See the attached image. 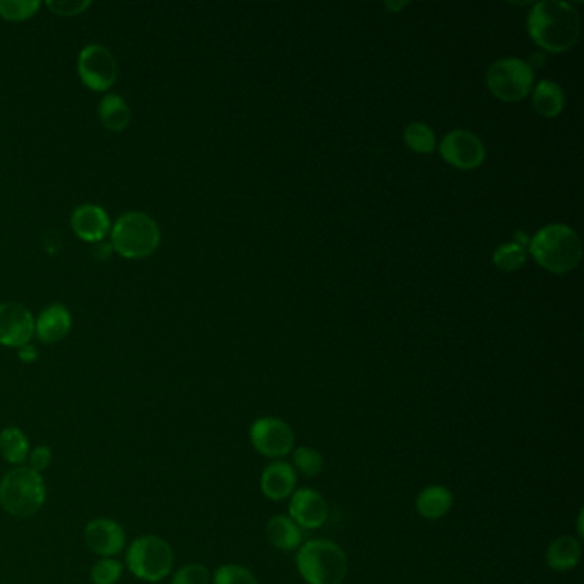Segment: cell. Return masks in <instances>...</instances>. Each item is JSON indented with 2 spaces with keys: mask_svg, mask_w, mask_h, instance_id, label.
<instances>
[{
  "mask_svg": "<svg viewBox=\"0 0 584 584\" xmlns=\"http://www.w3.org/2000/svg\"><path fill=\"white\" fill-rule=\"evenodd\" d=\"M528 33L538 47L552 54H562L578 42L581 18L567 2L545 0L531 7Z\"/></svg>",
  "mask_w": 584,
  "mask_h": 584,
  "instance_id": "1",
  "label": "cell"
},
{
  "mask_svg": "<svg viewBox=\"0 0 584 584\" xmlns=\"http://www.w3.org/2000/svg\"><path fill=\"white\" fill-rule=\"evenodd\" d=\"M530 254L543 269L554 275H566L581 261L583 245L573 228L554 223L535 233L530 242Z\"/></svg>",
  "mask_w": 584,
  "mask_h": 584,
  "instance_id": "2",
  "label": "cell"
},
{
  "mask_svg": "<svg viewBox=\"0 0 584 584\" xmlns=\"http://www.w3.org/2000/svg\"><path fill=\"white\" fill-rule=\"evenodd\" d=\"M297 569L307 584H341L348 574V557L338 543L314 538L298 549Z\"/></svg>",
  "mask_w": 584,
  "mask_h": 584,
  "instance_id": "3",
  "label": "cell"
},
{
  "mask_svg": "<svg viewBox=\"0 0 584 584\" xmlns=\"http://www.w3.org/2000/svg\"><path fill=\"white\" fill-rule=\"evenodd\" d=\"M47 501V487L42 473L30 466L7 471L0 480V506L11 516L28 518L38 513Z\"/></svg>",
  "mask_w": 584,
  "mask_h": 584,
  "instance_id": "4",
  "label": "cell"
},
{
  "mask_svg": "<svg viewBox=\"0 0 584 584\" xmlns=\"http://www.w3.org/2000/svg\"><path fill=\"white\" fill-rule=\"evenodd\" d=\"M160 245V228L146 213L131 211L120 216L112 228V247L127 259H143Z\"/></svg>",
  "mask_w": 584,
  "mask_h": 584,
  "instance_id": "5",
  "label": "cell"
},
{
  "mask_svg": "<svg viewBox=\"0 0 584 584\" xmlns=\"http://www.w3.org/2000/svg\"><path fill=\"white\" fill-rule=\"evenodd\" d=\"M173 562L175 555L170 543L156 535L136 538L127 549V569L136 578L148 583H158L167 578L172 573Z\"/></svg>",
  "mask_w": 584,
  "mask_h": 584,
  "instance_id": "6",
  "label": "cell"
},
{
  "mask_svg": "<svg viewBox=\"0 0 584 584\" xmlns=\"http://www.w3.org/2000/svg\"><path fill=\"white\" fill-rule=\"evenodd\" d=\"M535 74L530 64L516 57L497 60L487 72L490 93L501 102L514 103L525 100L533 90Z\"/></svg>",
  "mask_w": 584,
  "mask_h": 584,
  "instance_id": "7",
  "label": "cell"
},
{
  "mask_svg": "<svg viewBox=\"0 0 584 584\" xmlns=\"http://www.w3.org/2000/svg\"><path fill=\"white\" fill-rule=\"evenodd\" d=\"M249 437L252 447L266 458H285L295 449L292 425L278 417L257 418L251 425Z\"/></svg>",
  "mask_w": 584,
  "mask_h": 584,
  "instance_id": "8",
  "label": "cell"
},
{
  "mask_svg": "<svg viewBox=\"0 0 584 584\" xmlns=\"http://www.w3.org/2000/svg\"><path fill=\"white\" fill-rule=\"evenodd\" d=\"M78 71L81 81L90 90L107 91L117 79V62L108 48L93 43L81 50Z\"/></svg>",
  "mask_w": 584,
  "mask_h": 584,
  "instance_id": "9",
  "label": "cell"
},
{
  "mask_svg": "<svg viewBox=\"0 0 584 584\" xmlns=\"http://www.w3.org/2000/svg\"><path fill=\"white\" fill-rule=\"evenodd\" d=\"M442 160L458 170H473L485 160V146L478 136L468 131H453L439 146Z\"/></svg>",
  "mask_w": 584,
  "mask_h": 584,
  "instance_id": "10",
  "label": "cell"
},
{
  "mask_svg": "<svg viewBox=\"0 0 584 584\" xmlns=\"http://www.w3.org/2000/svg\"><path fill=\"white\" fill-rule=\"evenodd\" d=\"M127 533L120 523L110 518L91 519L84 528V543L93 554L114 557L126 549Z\"/></svg>",
  "mask_w": 584,
  "mask_h": 584,
  "instance_id": "11",
  "label": "cell"
},
{
  "mask_svg": "<svg viewBox=\"0 0 584 584\" xmlns=\"http://www.w3.org/2000/svg\"><path fill=\"white\" fill-rule=\"evenodd\" d=\"M288 513L302 530H317L328 521V501L321 492L310 487L297 489L290 497Z\"/></svg>",
  "mask_w": 584,
  "mask_h": 584,
  "instance_id": "12",
  "label": "cell"
},
{
  "mask_svg": "<svg viewBox=\"0 0 584 584\" xmlns=\"http://www.w3.org/2000/svg\"><path fill=\"white\" fill-rule=\"evenodd\" d=\"M35 334V321L24 305L0 304V345L21 348L30 345Z\"/></svg>",
  "mask_w": 584,
  "mask_h": 584,
  "instance_id": "13",
  "label": "cell"
},
{
  "mask_svg": "<svg viewBox=\"0 0 584 584\" xmlns=\"http://www.w3.org/2000/svg\"><path fill=\"white\" fill-rule=\"evenodd\" d=\"M297 471L283 459L271 461L261 475V490L269 501H285L297 490Z\"/></svg>",
  "mask_w": 584,
  "mask_h": 584,
  "instance_id": "14",
  "label": "cell"
},
{
  "mask_svg": "<svg viewBox=\"0 0 584 584\" xmlns=\"http://www.w3.org/2000/svg\"><path fill=\"white\" fill-rule=\"evenodd\" d=\"M71 225L79 239L86 242H100L110 232V220L107 211L96 204H83L74 209Z\"/></svg>",
  "mask_w": 584,
  "mask_h": 584,
  "instance_id": "15",
  "label": "cell"
},
{
  "mask_svg": "<svg viewBox=\"0 0 584 584\" xmlns=\"http://www.w3.org/2000/svg\"><path fill=\"white\" fill-rule=\"evenodd\" d=\"M72 319L69 310L64 305L54 304L43 310L35 322V333L38 340L52 345L64 340L71 331Z\"/></svg>",
  "mask_w": 584,
  "mask_h": 584,
  "instance_id": "16",
  "label": "cell"
},
{
  "mask_svg": "<svg viewBox=\"0 0 584 584\" xmlns=\"http://www.w3.org/2000/svg\"><path fill=\"white\" fill-rule=\"evenodd\" d=\"M583 555V543L574 535H562L555 538L547 549V566L555 573H567L573 571L581 562Z\"/></svg>",
  "mask_w": 584,
  "mask_h": 584,
  "instance_id": "17",
  "label": "cell"
},
{
  "mask_svg": "<svg viewBox=\"0 0 584 584\" xmlns=\"http://www.w3.org/2000/svg\"><path fill=\"white\" fill-rule=\"evenodd\" d=\"M453 502V492L446 485H429L418 494L415 509L422 518L436 521L451 511Z\"/></svg>",
  "mask_w": 584,
  "mask_h": 584,
  "instance_id": "18",
  "label": "cell"
},
{
  "mask_svg": "<svg viewBox=\"0 0 584 584\" xmlns=\"http://www.w3.org/2000/svg\"><path fill=\"white\" fill-rule=\"evenodd\" d=\"M266 537L276 549L292 552L302 547L304 531L290 516H273L266 525Z\"/></svg>",
  "mask_w": 584,
  "mask_h": 584,
  "instance_id": "19",
  "label": "cell"
},
{
  "mask_svg": "<svg viewBox=\"0 0 584 584\" xmlns=\"http://www.w3.org/2000/svg\"><path fill=\"white\" fill-rule=\"evenodd\" d=\"M531 103L542 117L554 119L557 115L562 114L566 100H564V91H562L561 86L554 81L545 79L531 90Z\"/></svg>",
  "mask_w": 584,
  "mask_h": 584,
  "instance_id": "20",
  "label": "cell"
},
{
  "mask_svg": "<svg viewBox=\"0 0 584 584\" xmlns=\"http://www.w3.org/2000/svg\"><path fill=\"white\" fill-rule=\"evenodd\" d=\"M0 454L7 463L21 465L30 456V439L19 427H6L0 432Z\"/></svg>",
  "mask_w": 584,
  "mask_h": 584,
  "instance_id": "21",
  "label": "cell"
},
{
  "mask_svg": "<svg viewBox=\"0 0 584 584\" xmlns=\"http://www.w3.org/2000/svg\"><path fill=\"white\" fill-rule=\"evenodd\" d=\"M98 115L103 126L115 132L124 131L131 120L129 105L119 95L103 96L98 107Z\"/></svg>",
  "mask_w": 584,
  "mask_h": 584,
  "instance_id": "22",
  "label": "cell"
},
{
  "mask_svg": "<svg viewBox=\"0 0 584 584\" xmlns=\"http://www.w3.org/2000/svg\"><path fill=\"white\" fill-rule=\"evenodd\" d=\"M405 143L413 153L430 155L436 149V132L424 122H412L405 129Z\"/></svg>",
  "mask_w": 584,
  "mask_h": 584,
  "instance_id": "23",
  "label": "cell"
},
{
  "mask_svg": "<svg viewBox=\"0 0 584 584\" xmlns=\"http://www.w3.org/2000/svg\"><path fill=\"white\" fill-rule=\"evenodd\" d=\"M293 468L304 477L314 478L324 470V456L317 449L309 446H298L292 451Z\"/></svg>",
  "mask_w": 584,
  "mask_h": 584,
  "instance_id": "24",
  "label": "cell"
},
{
  "mask_svg": "<svg viewBox=\"0 0 584 584\" xmlns=\"http://www.w3.org/2000/svg\"><path fill=\"white\" fill-rule=\"evenodd\" d=\"M526 263V249L518 242L499 245L494 252V264L501 271L511 273Z\"/></svg>",
  "mask_w": 584,
  "mask_h": 584,
  "instance_id": "25",
  "label": "cell"
},
{
  "mask_svg": "<svg viewBox=\"0 0 584 584\" xmlns=\"http://www.w3.org/2000/svg\"><path fill=\"white\" fill-rule=\"evenodd\" d=\"M213 584H259L256 574L240 564H223L213 574Z\"/></svg>",
  "mask_w": 584,
  "mask_h": 584,
  "instance_id": "26",
  "label": "cell"
},
{
  "mask_svg": "<svg viewBox=\"0 0 584 584\" xmlns=\"http://www.w3.org/2000/svg\"><path fill=\"white\" fill-rule=\"evenodd\" d=\"M124 573L122 562L114 557H102L91 567V581L93 584H117Z\"/></svg>",
  "mask_w": 584,
  "mask_h": 584,
  "instance_id": "27",
  "label": "cell"
},
{
  "mask_svg": "<svg viewBox=\"0 0 584 584\" xmlns=\"http://www.w3.org/2000/svg\"><path fill=\"white\" fill-rule=\"evenodd\" d=\"M40 9V2L36 0H2L0 2V16L7 21H24L31 18Z\"/></svg>",
  "mask_w": 584,
  "mask_h": 584,
  "instance_id": "28",
  "label": "cell"
},
{
  "mask_svg": "<svg viewBox=\"0 0 584 584\" xmlns=\"http://www.w3.org/2000/svg\"><path fill=\"white\" fill-rule=\"evenodd\" d=\"M211 574L203 564H187L173 574L172 584H209Z\"/></svg>",
  "mask_w": 584,
  "mask_h": 584,
  "instance_id": "29",
  "label": "cell"
},
{
  "mask_svg": "<svg viewBox=\"0 0 584 584\" xmlns=\"http://www.w3.org/2000/svg\"><path fill=\"white\" fill-rule=\"evenodd\" d=\"M48 9L59 16H78L91 6L90 0H50Z\"/></svg>",
  "mask_w": 584,
  "mask_h": 584,
  "instance_id": "30",
  "label": "cell"
},
{
  "mask_svg": "<svg viewBox=\"0 0 584 584\" xmlns=\"http://www.w3.org/2000/svg\"><path fill=\"white\" fill-rule=\"evenodd\" d=\"M30 468L31 470L38 471V473H42V471L47 470L50 463H52V458H54V454H52V449L48 446H38L30 451Z\"/></svg>",
  "mask_w": 584,
  "mask_h": 584,
  "instance_id": "31",
  "label": "cell"
},
{
  "mask_svg": "<svg viewBox=\"0 0 584 584\" xmlns=\"http://www.w3.org/2000/svg\"><path fill=\"white\" fill-rule=\"evenodd\" d=\"M36 357H38V353H36L35 346L24 345L19 348V358H21L23 362H26V364L35 362Z\"/></svg>",
  "mask_w": 584,
  "mask_h": 584,
  "instance_id": "32",
  "label": "cell"
},
{
  "mask_svg": "<svg viewBox=\"0 0 584 584\" xmlns=\"http://www.w3.org/2000/svg\"><path fill=\"white\" fill-rule=\"evenodd\" d=\"M583 516H584V509H581V511H579V518H578V538H579V540H581V538L584 537Z\"/></svg>",
  "mask_w": 584,
  "mask_h": 584,
  "instance_id": "33",
  "label": "cell"
},
{
  "mask_svg": "<svg viewBox=\"0 0 584 584\" xmlns=\"http://www.w3.org/2000/svg\"><path fill=\"white\" fill-rule=\"evenodd\" d=\"M406 4L405 2H403V4H386V7H388V9H391V11H398V9H401V7H405Z\"/></svg>",
  "mask_w": 584,
  "mask_h": 584,
  "instance_id": "34",
  "label": "cell"
}]
</instances>
